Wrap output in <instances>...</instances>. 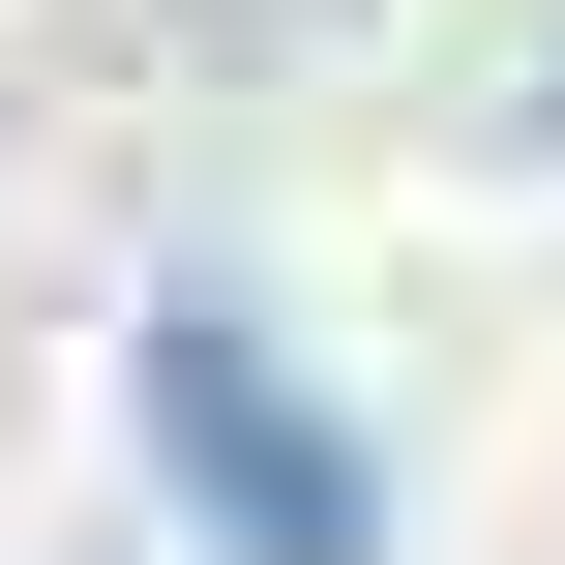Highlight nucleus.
<instances>
[{"instance_id": "1", "label": "nucleus", "mask_w": 565, "mask_h": 565, "mask_svg": "<svg viewBox=\"0 0 565 565\" xmlns=\"http://www.w3.org/2000/svg\"><path fill=\"white\" fill-rule=\"evenodd\" d=\"M149 387H179V447L238 477V536H268V565H328V536H358V477L268 417V358H238V328H149Z\"/></svg>"}]
</instances>
